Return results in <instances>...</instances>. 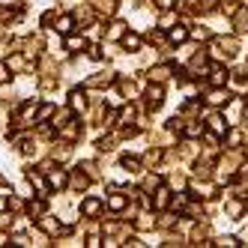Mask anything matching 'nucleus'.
<instances>
[{"label":"nucleus","mask_w":248,"mask_h":248,"mask_svg":"<svg viewBox=\"0 0 248 248\" xmlns=\"http://www.w3.org/2000/svg\"><path fill=\"white\" fill-rule=\"evenodd\" d=\"M209 54H212V60H230V57L236 54V39H233V36H227V39H212Z\"/></svg>","instance_id":"nucleus-1"},{"label":"nucleus","mask_w":248,"mask_h":248,"mask_svg":"<svg viewBox=\"0 0 248 248\" xmlns=\"http://www.w3.org/2000/svg\"><path fill=\"white\" fill-rule=\"evenodd\" d=\"M162 102H165V90H162V84H158V81H153L147 87V108L158 111V108H162Z\"/></svg>","instance_id":"nucleus-2"},{"label":"nucleus","mask_w":248,"mask_h":248,"mask_svg":"<svg viewBox=\"0 0 248 248\" xmlns=\"http://www.w3.org/2000/svg\"><path fill=\"white\" fill-rule=\"evenodd\" d=\"M57 138H63L66 144H72V140H78V138H81V123L69 120L66 126H60V129H57Z\"/></svg>","instance_id":"nucleus-3"},{"label":"nucleus","mask_w":248,"mask_h":248,"mask_svg":"<svg viewBox=\"0 0 248 248\" xmlns=\"http://www.w3.org/2000/svg\"><path fill=\"white\" fill-rule=\"evenodd\" d=\"M39 230H42V233H48V236H57V233H60L57 216H48V212H42V216H39Z\"/></svg>","instance_id":"nucleus-4"},{"label":"nucleus","mask_w":248,"mask_h":248,"mask_svg":"<svg viewBox=\"0 0 248 248\" xmlns=\"http://www.w3.org/2000/svg\"><path fill=\"white\" fill-rule=\"evenodd\" d=\"M206 102L212 105V108H224V105L230 102V96H227L224 87H212V90L206 93Z\"/></svg>","instance_id":"nucleus-5"},{"label":"nucleus","mask_w":248,"mask_h":248,"mask_svg":"<svg viewBox=\"0 0 248 248\" xmlns=\"http://www.w3.org/2000/svg\"><path fill=\"white\" fill-rule=\"evenodd\" d=\"M129 33V24H123V21H114L108 30H105V39L108 42H123V36Z\"/></svg>","instance_id":"nucleus-6"},{"label":"nucleus","mask_w":248,"mask_h":248,"mask_svg":"<svg viewBox=\"0 0 248 248\" xmlns=\"http://www.w3.org/2000/svg\"><path fill=\"white\" fill-rule=\"evenodd\" d=\"M227 81H230V72H227L224 66H212V69H209V84H212V87H224Z\"/></svg>","instance_id":"nucleus-7"},{"label":"nucleus","mask_w":248,"mask_h":248,"mask_svg":"<svg viewBox=\"0 0 248 248\" xmlns=\"http://www.w3.org/2000/svg\"><path fill=\"white\" fill-rule=\"evenodd\" d=\"M114 81V72H99V75H90L87 78V90H99V87H108Z\"/></svg>","instance_id":"nucleus-8"},{"label":"nucleus","mask_w":248,"mask_h":248,"mask_svg":"<svg viewBox=\"0 0 248 248\" xmlns=\"http://www.w3.org/2000/svg\"><path fill=\"white\" fill-rule=\"evenodd\" d=\"M48 186L51 188H66L69 186V176H66V170H60V168H54V170H48Z\"/></svg>","instance_id":"nucleus-9"},{"label":"nucleus","mask_w":248,"mask_h":248,"mask_svg":"<svg viewBox=\"0 0 248 248\" xmlns=\"http://www.w3.org/2000/svg\"><path fill=\"white\" fill-rule=\"evenodd\" d=\"M90 9L99 15H114L117 12V0H90Z\"/></svg>","instance_id":"nucleus-10"},{"label":"nucleus","mask_w":248,"mask_h":248,"mask_svg":"<svg viewBox=\"0 0 248 248\" xmlns=\"http://www.w3.org/2000/svg\"><path fill=\"white\" fill-rule=\"evenodd\" d=\"M81 212H84L87 218H96L99 212H102V201H99V198H87V201L81 203Z\"/></svg>","instance_id":"nucleus-11"},{"label":"nucleus","mask_w":248,"mask_h":248,"mask_svg":"<svg viewBox=\"0 0 248 248\" xmlns=\"http://www.w3.org/2000/svg\"><path fill=\"white\" fill-rule=\"evenodd\" d=\"M27 180H30V186H33V188L39 191V198H48V188H51V186L42 180V176H39L36 170H30V173H27Z\"/></svg>","instance_id":"nucleus-12"},{"label":"nucleus","mask_w":248,"mask_h":248,"mask_svg":"<svg viewBox=\"0 0 248 248\" xmlns=\"http://www.w3.org/2000/svg\"><path fill=\"white\" fill-rule=\"evenodd\" d=\"M69 108H72L75 114L87 108V96H84V90H72V96H69Z\"/></svg>","instance_id":"nucleus-13"},{"label":"nucleus","mask_w":248,"mask_h":248,"mask_svg":"<svg viewBox=\"0 0 248 248\" xmlns=\"http://www.w3.org/2000/svg\"><path fill=\"white\" fill-rule=\"evenodd\" d=\"M108 206H111L114 212H123V209L129 206V198H126V194H120V191H111V198H108Z\"/></svg>","instance_id":"nucleus-14"},{"label":"nucleus","mask_w":248,"mask_h":248,"mask_svg":"<svg viewBox=\"0 0 248 248\" xmlns=\"http://www.w3.org/2000/svg\"><path fill=\"white\" fill-rule=\"evenodd\" d=\"M87 186H90V176L87 173H72V180H69V188L72 191H84Z\"/></svg>","instance_id":"nucleus-15"},{"label":"nucleus","mask_w":248,"mask_h":248,"mask_svg":"<svg viewBox=\"0 0 248 248\" xmlns=\"http://www.w3.org/2000/svg\"><path fill=\"white\" fill-rule=\"evenodd\" d=\"M168 194H170L168 188H162V186H158V188H155V198H153V206H155V209H165V206H170V198H168Z\"/></svg>","instance_id":"nucleus-16"},{"label":"nucleus","mask_w":248,"mask_h":248,"mask_svg":"<svg viewBox=\"0 0 248 248\" xmlns=\"http://www.w3.org/2000/svg\"><path fill=\"white\" fill-rule=\"evenodd\" d=\"M6 66H9V72H24L30 63H27V57H21V54H12V57L6 60Z\"/></svg>","instance_id":"nucleus-17"},{"label":"nucleus","mask_w":248,"mask_h":248,"mask_svg":"<svg viewBox=\"0 0 248 248\" xmlns=\"http://www.w3.org/2000/svg\"><path fill=\"white\" fill-rule=\"evenodd\" d=\"M170 78V66H153L150 69V81H158V84H162V81H168Z\"/></svg>","instance_id":"nucleus-18"},{"label":"nucleus","mask_w":248,"mask_h":248,"mask_svg":"<svg viewBox=\"0 0 248 248\" xmlns=\"http://www.w3.org/2000/svg\"><path fill=\"white\" fill-rule=\"evenodd\" d=\"M224 212H227V216H230V218H233V221H236V218L242 216V212H245V203H242V201H227V206H224Z\"/></svg>","instance_id":"nucleus-19"},{"label":"nucleus","mask_w":248,"mask_h":248,"mask_svg":"<svg viewBox=\"0 0 248 248\" xmlns=\"http://www.w3.org/2000/svg\"><path fill=\"white\" fill-rule=\"evenodd\" d=\"M54 27H57V33H72L75 18H72V15H60V18L54 21Z\"/></svg>","instance_id":"nucleus-20"},{"label":"nucleus","mask_w":248,"mask_h":248,"mask_svg":"<svg viewBox=\"0 0 248 248\" xmlns=\"http://www.w3.org/2000/svg\"><path fill=\"white\" fill-rule=\"evenodd\" d=\"M233 27H236L239 33H248V9H245V6L236 9V21H233Z\"/></svg>","instance_id":"nucleus-21"},{"label":"nucleus","mask_w":248,"mask_h":248,"mask_svg":"<svg viewBox=\"0 0 248 248\" xmlns=\"http://www.w3.org/2000/svg\"><path fill=\"white\" fill-rule=\"evenodd\" d=\"M135 227H138V230H153V227H155L153 212H144V216H138V218H135Z\"/></svg>","instance_id":"nucleus-22"},{"label":"nucleus","mask_w":248,"mask_h":248,"mask_svg":"<svg viewBox=\"0 0 248 248\" xmlns=\"http://www.w3.org/2000/svg\"><path fill=\"white\" fill-rule=\"evenodd\" d=\"M206 233H209L206 224H194V230H191V242H194V245H209V242H203Z\"/></svg>","instance_id":"nucleus-23"},{"label":"nucleus","mask_w":248,"mask_h":248,"mask_svg":"<svg viewBox=\"0 0 248 248\" xmlns=\"http://www.w3.org/2000/svg\"><path fill=\"white\" fill-rule=\"evenodd\" d=\"M123 48L126 51H140V36L138 33H126V36H123Z\"/></svg>","instance_id":"nucleus-24"},{"label":"nucleus","mask_w":248,"mask_h":248,"mask_svg":"<svg viewBox=\"0 0 248 248\" xmlns=\"http://www.w3.org/2000/svg\"><path fill=\"white\" fill-rule=\"evenodd\" d=\"M123 168H126L129 173H140V168H144V165H140L135 155H123Z\"/></svg>","instance_id":"nucleus-25"},{"label":"nucleus","mask_w":248,"mask_h":248,"mask_svg":"<svg viewBox=\"0 0 248 248\" xmlns=\"http://www.w3.org/2000/svg\"><path fill=\"white\" fill-rule=\"evenodd\" d=\"M186 39H188V30L173 24V27H170V42H176V45H180V42H186Z\"/></svg>","instance_id":"nucleus-26"},{"label":"nucleus","mask_w":248,"mask_h":248,"mask_svg":"<svg viewBox=\"0 0 248 248\" xmlns=\"http://www.w3.org/2000/svg\"><path fill=\"white\" fill-rule=\"evenodd\" d=\"M120 93L126 96V99H135V96H138V84H132V81H120Z\"/></svg>","instance_id":"nucleus-27"},{"label":"nucleus","mask_w":248,"mask_h":248,"mask_svg":"<svg viewBox=\"0 0 248 248\" xmlns=\"http://www.w3.org/2000/svg\"><path fill=\"white\" fill-rule=\"evenodd\" d=\"M66 48H69V51H84V48H87V39H84V36H69V39H66Z\"/></svg>","instance_id":"nucleus-28"},{"label":"nucleus","mask_w":248,"mask_h":248,"mask_svg":"<svg viewBox=\"0 0 248 248\" xmlns=\"http://www.w3.org/2000/svg\"><path fill=\"white\" fill-rule=\"evenodd\" d=\"M209 129L216 132V135H224V132H227V123H224L221 117H209Z\"/></svg>","instance_id":"nucleus-29"},{"label":"nucleus","mask_w":248,"mask_h":248,"mask_svg":"<svg viewBox=\"0 0 248 248\" xmlns=\"http://www.w3.org/2000/svg\"><path fill=\"white\" fill-rule=\"evenodd\" d=\"M27 212H30V216H42V212H45V198L30 201V203H27Z\"/></svg>","instance_id":"nucleus-30"},{"label":"nucleus","mask_w":248,"mask_h":248,"mask_svg":"<svg viewBox=\"0 0 248 248\" xmlns=\"http://www.w3.org/2000/svg\"><path fill=\"white\" fill-rule=\"evenodd\" d=\"M51 117H54V105H42V108L36 111V120H39V123H45V120H51Z\"/></svg>","instance_id":"nucleus-31"},{"label":"nucleus","mask_w":248,"mask_h":248,"mask_svg":"<svg viewBox=\"0 0 248 248\" xmlns=\"http://www.w3.org/2000/svg\"><path fill=\"white\" fill-rule=\"evenodd\" d=\"M173 24H176V15L173 12H165L162 18H158V27H162V30H170Z\"/></svg>","instance_id":"nucleus-32"},{"label":"nucleus","mask_w":248,"mask_h":248,"mask_svg":"<svg viewBox=\"0 0 248 248\" xmlns=\"http://www.w3.org/2000/svg\"><path fill=\"white\" fill-rule=\"evenodd\" d=\"M57 18H60V12H57V9H48V12L42 15V27H54Z\"/></svg>","instance_id":"nucleus-33"},{"label":"nucleus","mask_w":248,"mask_h":248,"mask_svg":"<svg viewBox=\"0 0 248 248\" xmlns=\"http://www.w3.org/2000/svg\"><path fill=\"white\" fill-rule=\"evenodd\" d=\"M239 144H242V132H236V129H233V132H227V147H230V150H236Z\"/></svg>","instance_id":"nucleus-34"},{"label":"nucleus","mask_w":248,"mask_h":248,"mask_svg":"<svg viewBox=\"0 0 248 248\" xmlns=\"http://www.w3.org/2000/svg\"><path fill=\"white\" fill-rule=\"evenodd\" d=\"M183 132H186L188 138H198V135H203V123H188Z\"/></svg>","instance_id":"nucleus-35"},{"label":"nucleus","mask_w":248,"mask_h":248,"mask_svg":"<svg viewBox=\"0 0 248 248\" xmlns=\"http://www.w3.org/2000/svg\"><path fill=\"white\" fill-rule=\"evenodd\" d=\"M216 245H221V248H236V245H239V239H236V236H218V239H216Z\"/></svg>","instance_id":"nucleus-36"},{"label":"nucleus","mask_w":248,"mask_h":248,"mask_svg":"<svg viewBox=\"0 0 248 248\" xmlns=\"http://www.w3.org/2000/svg\"><path fill=\"white\" fill-rule=\"evenodd\" d=\"M135 117H138V111H135V105H129V108H123V111H120V120H123V123H132Z\"/></svg>","instance_id":"nucleus-37"},{"label":"nucleus","mask_w":248,"mask_h":248,"mask_svg":"<svg viewBox=\"0 0 248 248\" xmlns=\"http://www.w3.org/2000/svg\"><path fill=\"white\" fill-rule=\"evenodd\" d=\"M158 162H162V153H158V150H150L144 155V165H158Z\"/></svg>","instance_id":"nucleus-38"},{"label":"nucleus","mask_w":248,"mask_h":248,"mask_svg":"<svg viewBox=\"0 0 248 248\" xmlns=\"http://www.w3.org/2000/svg\"><path fill=\"white\" fill-rule=\"evenodd\" d=\"M158 186H162V180H158V176H147L140 188H144V191H153V188H158Z\"/></svg>","instance_id":"nucleus-39"},{"label":"nucleus","mask_w":248,"mask_h":248,"mask_svg":"<svg viewBox=\"0 0 248 248\" xmlns=\"http://www.w3.org/2000/svg\"><path fill=\"white\" fill-rule=\"evenodd\" d=\"M194 114H201V105L198 102H188L186 108H183V117H194Z\"/></svg>","instance_id":"nucleus-40"},{"label":"nucleus","mask_w":248,"mask_h":248,"mask_svg":"<svg viewBox=\"0 0 248 248\" xmlns=\"http://www.w3.org/2000/svg\"><path fill=\"white\" fill-rule=\"evenodd\" d=\"M191 39H198V42H201V39H209V30H206V27H194V30H191Z\"/></svg>","instance_id":"nucleus-41"},{"label":"nucleus","mask_w":248,"mask_h":248,"mask_svg":"<svg viewBox=\"0 0 248 248\" xmlns=\"http://www.w3.org/2000/svg\"><path fill=\"white\" fill-rule=\"evenodd\" d=\"M170 188H186V176L173 173V176H170Z\"/></svg>","instance_id":"nucleus-42"},{"label":"nucleus","mask_w":248,"mask_h":248,"mask_svg":"<svg viewBox=\"0 0 248 248\" xmlns=\"http://www.w3.org/2000/svg\"><path fill=\"white\" fill-rule=\"evenodd\" d=\"M96 147H99L102 153H108V150H114V140H111V138H102V140H99Z\"/></svg>","instance_id":"nucleus-43"},{"label":"nucleus","mask_w":248,"mask_h":248,"mask_svg":"<svg viewBox=\"0 0 248 248\" xmlns=\"http://www.w3.org/2000/svg\"><path fill=\"white\" fill-rule=\"evenodd\" d=\"M54 87H57V78H51V75L42 78V90H45V93H48V90H54Z\"/></svg>","instance_id":"nucleus-44"},{"label":"nucleus","mask_w":248,"mask_h":248,"mask_svg":"<svg viewBox=\"0 0 248 248\" xmlns=\"http://www.w3.org/2000/svg\"><path fill=\"white\" fill-rule=\"evenodd\" d=\"M15 18V12L12 9H3V6H0V21H12Z\"/></svg>","instance_id":"nucleus-45"},{"label":"nucleus","mask_w":248,"mask_h":248,"mask_svg":"<svg viewBox=\"0 0 248 248\" xmlns=\"http://www.w3.org/2000/svg\"><path fill=\"white\" fill-rule=\"evenodd\" d=\"M6 81H9V66L0 63V84H6Z\"/></svg>","instance_id":"nucleus-46"},{"label":"nucleus","mask_w":248,"mask_h":248,"mask_svg":"<svg viewBox=\"0 0 248 248\" xmlns=\"http://www.w3.org/2000/svg\"><path fill=\"white\" fill-rule=\"evenodd\" d=\"M236 9H239L236 3H221V12H224V15H236Z\"/></svg>","instance_id":"nucleus-47"},{"label":"nucleus","mask_w":248,"mask_h":248,"mask_svg":"<svg viewBox=\"0 0 248 248\" xmlns=\"http://www.w3.org/2000/svg\"><path fill=\"white\" fill-rule=\"evenodd\" d=\"M12 242H15V245H33V242L24 236V233H15V236H12Z\"/></svg>","instance_id":"nucleus-48"},{"label":"nucleus","mask_w":248,"mask_h":248,"mask_svg":"<svg viewBox=\"0 0 248 248\" xmlns=\"http://www.w3.org/2000/svg\"><path fill=\"white\" fill-rule=\"evenodd\" d=\"M155 224H158V227H162V230H165V227H170V224H173V216H162V218H158Z\"/></svg>","instance_id":"nucleus-49"},{"label":"nucleus","mask_w":248,"mask_h":248,"mask_svg":"<svg viewBox=\"0 0 248 248\" xmlns=\"http://www.w3.org/2000/svg\"><path fill=\"white\" fill-rule=\"evenodd\" d=\"M12 224V216H6V212H0V230H6Z\"/></svg>","instance_id":"nucleus-50"},{"label":"nucleus","mask_w":248,"mask_h":248,"mask_svg":"<svg viewBox=\"0 0 248 248\" xmlns=\"http://www.w3.org/2000/svg\"><path fill=\"white\" fill-rule=\"evenodd\" d=\"M87 51H90V57H93V60H102V51H99L96 45H93V48H87Z\"/></svg>","instance_id":"nucleus-51"},{"label":"nucleus","mask_w":248,"mask_h":248,"mask_svg":"<svg viewBox=\"0 0 248 248\" xmlns=\"http://www.w3.org/2000/svg\"><path fill=\"white\" fill-rule=\"evenodd\" d=\"M87 245H90V248H99V245H102V239H99V236H90V239H87Z\"/></svg>","instance_id":"nucleus-52"},{"label":"nucleus","mask_w":248,"mask_h":248,"mask_svg":"<svg viewBox=\"0 0 248 248\" xmlns=\"http://www.w3.org/2000/svg\"><path fill=\"white\" fill-rule=\"evenodd\" d=\"M155 3L162 6V9H170V6H173V0H155Z\"/></svg>","instance_id":"nucleus-53"},{"label":"nucleus","mask_w":248,"mask_h":248,"mask_svg":"<svg viewBox=\"0 0 248 248\" xmlns=\"http://www.w3.org/2000/svg\"><path fill=\"white\" fill-rule=\"evenodd\" d=\"M3 206H6V198H3V194H0V212H3Z\"/></svg>","instance_id":"nucleus-54"},{"label":"nucleus","mask_w":248,"mask_h":248,"mask_svg":"<svg viewBox=\"0 0 248 248\" xmlns=\"http://www.w3.org/2000/svg\"><path fill=\"white\" fill-rule=\"evenodd\" d=\"M242 117H245V123H248V105H245V111H242Z\"/></svg>","instance_id":"nucleus-55"},{"label":"nucleus","mask_w":248,"mask_h":248,"mask_svg":"<svg viewBox=\"0 0 248 248\" xmlns=\"http://www.w3.org/2000/svg\"><path fill=\"white\" fill-rule=\"evenodd\" d=\"M0 186H6V180H3V176H0Z\"/></svg>","instance_id":"nucleus-56"}]
</instances>
